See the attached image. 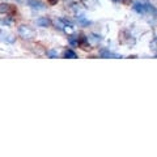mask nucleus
<instances>
[{"label": "nucleus", "instance_id": "nucleus-2", "mask_svg": "<svg viewBox=\"0 0 157 157\" xmlns=\"http://www.w3.org/2000/svg\"><path fill=\"white\" fill-rule=\"evenodd\" d=\"M132 8H134L135 12L140 13V14H144V13L151 12V11L155 12V9H153V7H152L151 4H143V3H140V2H135L134 6H132Z\"/></svg>", "mask_w": 157, "mask_h": 157}, {"label": "nucleus", "instance_id": "nucleus-9", "mask_svg": "<svg viewBox=\"0 0 157 157\" xmlns=\"http://www.w3.org/2000/svg\"><path fill=\"white\" fill-rule=\"evenodd\" d=\"M63 55H64V58H70V59H76V58H77L76 52L73 51V50H71V48H68V50H66Z\"/></svg>", "mask_w": 157, "mask_h": 157}, {"label": "nucleus", "instance_id": "nucleus-15", "mask_svg": "<svg viewBox=\"0 0 157 157\" xmlns=\"http://www.w3.org/2000/svg\"><path fill=\"white\" fill-rule=\"evenodd\" d=\"M47 3L50 6H55V4H58V0H47Z\"/></svg>", "mask_w": 157, "mask_h": 157}, {"label": "nucleus", "instance_id": "nucleus-6", "mask_svg": "<svg viewBox=\"0 0 157 157\" xmlns=\"http://www.w3.org/2000/svg\"><path fill=\"white\" fill-rule=\"evenodd\" d=\"M13 12H16V9H14L11 4H8V3L0 4V13H13Z\"/></svg>", "mask_w": 157, "mask_h": 157}, {"label": "nucleus", "instance_id": "nucleus-3", "mask_svg": "<svg viewBox=\"0 0 157 157\" xmlns=\"http://www.w3.org/2000/svg\"><path fill=\"white\" fill-rule=\"evenodd\" d=\"M121 42L126 43V45H134L135 39H134V37H132L128 32L123 30V32H122V34H121Z\"/></svg>", "mask_w": 157, "mask_h": 157}, {"label": "nucleus", "instance_id": "nucleus-4", "mask_svg": "<svg viewBox=\"0 0 157 157\" xmlns=\"http://www.w3.org/2000/svg\"><path fill=\"white\" fill-rule=\"evenodd\" d=\"M0 41L6 42V43H13L14 42V37L12 36L11 33L4 32V30H0Z\"/></svg>", "mask_w": 157, "mask_h": 157}, {"label": "nucleus", "instance_id": "nucleus-1", "mask_svg": "<svg viewBox=\"0 0 157 157\" xmlns=\"http://www.w3.org/2000/svg\"><path fill=\"white\" fill-rule=\"evenodd\" d=\"M17 33H18V36L24 39H32L36 37V30L28 25H20L17 29Z\"/></svg>", "mask_w": 157, "mask_h": 157}, {"label": "nucleus", "instance_id": "nucleus-5", "mask_svg": "<svg viewBox=\"0 0 157 157\" xmlns=\"http://www.w3.org/2000/svg\"><path fill=\"white\" fill-rule=\"evenodd\" d=\"M37 25L38 26H41V28H48V26H51V20L48 18V17H39L37 18Z\"/></svg>", "mask_w": 157, "mask_h": 157}, {"label": "nucleus", "instance_id": "nucleus-11", "mask_svg": "<svg viewBox=\"0 0 157 157\" xmlns=\"http://www.w3.org/2000/svg\"><path fill=\"white\" fill-rule=\"evenodd\" d=\"M88 39H92V41H94L96 43H97V42H101V37L97 36V34H92V36L88 37Z\"/></svg>", "mask_w": 157, "mask_h": 157}, {"label": "nucleus", "instance_id": "nucleus-8", "mask_svg": "<svg viewBox=\"0 0 157 157\" xmlns=\"http://www.w3.org/2000/svg\"><path fill=\"white\" fill-rule=\"evenodd\" d=\"M54 24H55V26H56L58 29L63 30V28L67 25L68 21H66V20H63V18H58V20H55V21H54Z\"/></svg>", "mask_w": 157, "mask_h": 157}, {"label": "nucleus", "instance_id": "nucleus-12", "mask_svg": "<svg viewBox=\"0 0 157 157\" xmlns=\"http://www.w3.org/2000/svg\"><path fill=\"white\" fill-rule=\"evenodd\" d=\"M46 54H47L48 58H58V52L55 50H48Z\"/></svg>", "mask_w": 157, "mask_h": 157}, {"label": "nucleus", "instance_id": "nucleus-10", "mask_svg": "<svg viewBox=\"0 0 157 157\" xmlns=\"http://www.w3.org/2000/svg\"><path fill=\"white\" fill-rule=\"evenodd\" d=\"M101 55H102V58H121L119 55H117L114 52H110V51H102Z\"/></svg>", "mask_w": 157, "mask_h": 157}, {"label": "nucleus", "instance_id": "nucleus-13", "mask_svg": "<svg viewBox=\"0 0 157 157\" xmlns=\"http://www.w3.org/2000/svg\"><path fill=\"white\" fill-rule=\"evenodd\" d=\"M156 38H153V41L151 42V50H153V52H156Z\"/></svg>", "mask_w": 157, "mask_h": 157}, {"label": "nucleus", "instance_id": "nucleus-7", "mask_svg": "<svg viewBox=\"0 0 157 157\" xmlns=\"http://www.w3.org/2000/svg\"><path fill=\"white\" fill-rule=\"evenodd\" d=\"M29 6L33 9H36V11H43L45 9V6L41 2H38V0H29Z\"/></svg>", "mask_w": 157, "mask_h": 157}, {"label": "nucleus", "instance_id": "nucleus-14", "mask_svg": "<svg viewBox=\"0 0 157 157\" xmlns=\"http://www.w3.org/2000/svg\"><path fill=\"white\" fill-rule=\"evenodd\" d=\"M121 3H123L124 6H131V0H119Z\"/></svg>", "mask_w": 157, "mask_h": 157}]
</instances>
